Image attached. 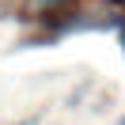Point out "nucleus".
<instances>
[{
    "label": "nucleus",
    "mask_w": 125,
    "mask_h": 125,
    "mask_svg": "<svg viewBox=\"0 0 125 125\" xmlns=\"http://www.w3.org/2000/svg\"><path fill=\"white\" fill-rule=\"evenodd\" d=\"M38 4V11H68L76 0H34Z\"/></svg>",
    "instance_id": "f257e3e1"
},
{
    "label": "nucleus",
    "mask_w": 125,
    "mask_h": 125,
    "mask_svg": "<svg viewBox=\"0 0 125 125\" xmlns=\"http://www.w3.org/2000/svg\"><path fill=\"white\" fill-rule=\"evenodd\" d=\"M117 125H125V117H117Z\"/></svg>",
    "instance_id": "f03ea898"
}]
</instances>
